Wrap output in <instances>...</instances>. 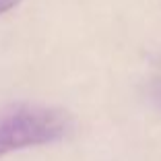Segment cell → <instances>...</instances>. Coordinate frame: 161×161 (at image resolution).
<instances>
[{
  "label": "cell",
  "instance_id": "1",
  "mask_svg": "<svg viewBox=\"0 0 161 161\" xmlns=\"http://www.w3.org/2000/svg\"><path fill=\"white\" fill-rule=\"evenodd\" d=\"M70 116L58 108L17 105L0 114V157L66 136Z\"/></svg>",
  "mask_w": 161,
  "mask_h": 161
},
{
  "label": "cell",
  "instance_id": "2",
  "mask_svg": "<svg viewBox=\"0 0 161 161\" xmlns=\"http://www.w3.org/2000/svg\"><path fill=\"white\" fill-rule=\"evenodd\" d=\"M21 0H0V14L8 13V10H13L14 6L19 4Z\"/></svg>",
  "mask_w": 161,
  "mask_h": 161
},
{
  "label": "cell",
  "instance_id": "3",
  "mask_svg": "<svg viewBox=\"0 0 161 161\" xmlns=\"http://www.w3.org/2000/svg\"><path fill=\"white\" fill-rule=\"evenodd\" d=\"M155 93H157V97H159V101H161V83H159V87H157Z\"/></svg>",
  "mask_w": 161,
  "mask_h": 161
}]
</instances>
